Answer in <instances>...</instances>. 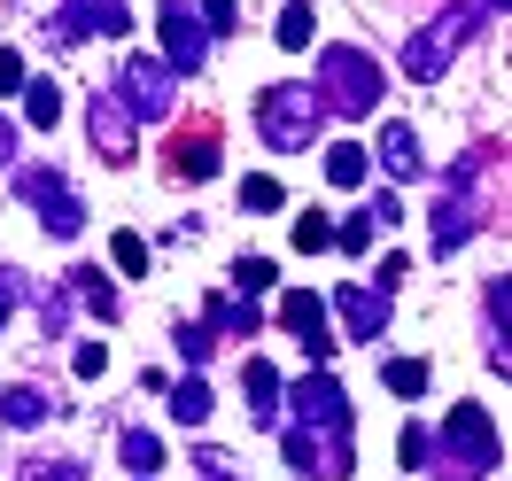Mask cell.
I'll return each instance as SVG.
<instances>
[{
	"label": "cell",
	"mask_w": 512,
	"mask_h": 481,
	"mask_svg": "<svg viewBox=\"0 0 512 481\" xmlns=\"http://www.w3.org/2000/svg\"><path fill=\"white\" fill-rule=\"evenodd\" d=\"M381 381L396 388V396H419V388H427V365H419V357H388Z\"/></svg>",
	"instance_id": "cell-25"
},
{
	"label": "cell",
	"mask_w": 512,
	"mask_h": 481,
	"mask_svg": "<svg viewBox=\"0 0 512 481\" xmlns=\"http://www.w3.org/2000/svg\"><path fill=\"white\" fill-rule=\"evenodd\" d=\"M16 295H24V272H0V326H8V311H16Z\"/></svg>",
	"instance_id": "cell-38"
},
{
	"label": "cell",
	"mask_w": 512,
	"mask_h": 481,
	"mask_svg": "<svg viewBox=\"0 0 512 481\" xmlns=\"http://www.w3.org/2000/svg\"><path fill=\"white\" fill-rule=\"evenodd\" d=\"M156 24H163V55H171V78H179V70H202V55H210V32H202V16H194L187 0H163L156 8Z\"/></svg>",
	"instance_id": "cell-10"
},
{
	"label": "cell",
	"mask_w": 512,
	"mask_h": 481,
	"mask_svg": "<svg viewBox=\"0 0 512 481\" xmlns=\"http://www.w3.org/2000/svg\"><path fill=\"white\" fill-rule=\"evenodd\" d=\"M311 94H326L319 109H334V117H373L381 109V63L357 55V47H319V86Z\"/></svg>",
	"instance_id": "cell-4"
},
{
	"label": "cell",
	"mask_w": 512,
	"mask_h": 481,
	"mask_svg": "<svg viewBox=\"0 0 512 481\" xmlns=\"http://www.w3.org/2000/svg\"><path fill=\"white\" fill-rule=\"evenodd\" d=\"M241 388H249V419H256V427H280V373H272L264 357L241 365Z\"/></svg>",
	"instance_id": "cell-15"
},
{
	"label": "cell",
	"mask_w": 512,
	"mask_h": 481,
	"mask_svg": "<svg viewBox=\"0 0 512 481\" xmlns=\"http://www.w3.org/2000/svg\"><path fill=\"white\" fill-rule=\"evenodd\" d=\"M24 117H32L39 132L63 125V86H55V78H24Z\"/></svg>",
	"instance_id": "cell-18"
},
{
	"label": "cell",
	"mask_w": 512,
	"mask_h": 481,
	"mask_svg": "<svg viewBox=\"0 0 512 481\" xmlns=\"http://www.w3.org/2000/svg\"><path fill=\"white\" fill-rule=\"evenodd\" d=\"M16 156V125H8V109H0V163Z\"/></svg>",
	"instance_id": "cell-39"
},
{
	"label": "cell",
	"mask_w": 512,
	"mask_h": 481,
	"mask_svg": "<svg viewBox=\"0 0 512 481\" xmlns=\"http://www.w3.org/2000/svg\"><path fill=\"white\" fill-rule=\"evenodd\" d=\"M109 257H117V272H132V280H140V272H148V241H140V233H117V241H109Z\"/></svg>",
	"instance_id": "cell-28"
},
{
	"label": "cell",
	"mask_w": 512,
	"mask_h": 481,
	"mask_svg": "<svg viewBox=\"0 0 512 481\" xmlns=\"http://www.w3.org/2000/svg\"><path fill=\"white\" fill-rule=\"evenodd\" d=\"M8 94H24V55L16 47H0V101Z\"/></svg>",
	"instance_id": "cell-35"
},
{
	"label": "cell",
	"mask_w": 512,
	"mask_h": 481,
	"mask_svg": "<svg viewBox=\"0 0 512 481\" xmlns=\"http://www.w3.org/2000/svg\"><path fill=\"white\" fill-rule=\"evenodd\" d=\"M117 101H125L132 125H163L171 101H179V78H171L156 55H125V70H117Z\"/></svg>",
	"instance_id": "cell-7"
},
{
	"label": "cell",
	"mask_w": 512,
	"mask_h": 481,
	"mask_svg": "<svg viewBox=\"0 0 512 481\" xmlns=\"http://www.w3.org/2000/svg\"><path fill=\"white\" fill-rule=\"evenodd\" d=\"M272 280H280V264H272V257H241V264H233V288L249 295V303L272 288Z\"/></svg>",
	"instance_id": "cell-24"
},
{
	"label": "cell",
	"mask_w": 512,
	"mask_h": 481,
	"mask_svg": "<svg viewBox=\"0 0 512 481\" xmlns=\"http://www.w3.org/2000/svg\"><path fill=\"white\" fill-rule=\"evenodd\" d=\"M233 16H241V0H202V32H233Z\"/></svg>",
	"instance_id": "cell-36"
},
{
	"label": "cell",
	"mask_w": 512,
	"mask_h": 481,
	"mask_svg": "<svg viewBox=\"0 0 512 481\" xmlns=\"http://www.w3.org/2000/svg\"><path fill=\"white\" fill-rule=\"evenodd\" d=\"M481 16H489L481 0H458V8H443L427 32H412V47H404V70H412L419 86H435V78H443V63L458 55V47H466V32H474Z\"/></svg>",
	"instance_id": "cell-6"
},
{
	"label": "cell",
	"mask_w": 512,
	"mask_h": 481,
	"mask_svg": "<svg viewBox=\"0 0 512 481\" xmlns=\"http://www.w3.org/2000/svg\"><path fill=\"white\" fill-rule=\"evenodd\" d=\"M295 249H311V257H319V249H334V225H326L319 210H311V218H295Z\"/></svg>",
	"instance_id": "cell-32"
},
{
	"label": "cell",
	"mask_w": 512,
	"mask_h": 481,
	"mask_svg": "<svg viewBox=\"0 0 512 481\" xmlns=\"http://www.w3.org/2000/svg\"><path fill=\"white\" fill-rule=\"evenodd\" d=\"M70 365H78L86 381H101V373H109V350H101V342H78V357H70Z\"/></svg>",
	"instance_id": "cell-37"
},
{
	"label": "cell",
	"mask_w": 512,
	"mask_h": 481,
	"mask_svg": "<svg viewBox=\"0 0 512 481\" xmlns=\"http://www.w3.org/2000/svg\"><path fill=\"white\" fill-rule=\"evenodd\" d=\"M117 32H132V8H125V0H63L47 39L70 47V39H117Z\"/></svg>",
	"instance_id": "cell-9"
},
{
	"label": "cell",
	"mask_w": 512,
	"mask_h": 481,
	"mask_svg": "<svg viewBox=\"0 0 512 481\" xmlns=\"http://www.w3.org/2000/svg\"><path fill=\"white\" fill-rule=\"evenodd\" d=\"M117 450H125L132 481H148V474H156V466H163V443H156V435H148V427H125V443H117Z\"/></svg>",
	"instance_id": "cell-20"
},
{
	"label": "cell",
	"mask_w": 512,
	"mask_h": 481,
	"mask_svg": "<svg viewBox=\"0 0 512 481\" xmlns=\"http://www.w3.org/2000/svg\"><path fill=\"white\" fill-rule=\"evenodd\" d=\"M256 132H264L280 156L311 148V140H319V94H311L303 78H280V86H264V94H256Z\"/></svg>",
	"instance_id": "cell-5"
},
{
	"label": "cell",
	"mask_w": 512,
	"mask_h": 481,
	"mask_svg": "<svg viewBox=\"0 0 512 481\" xmlns=\"http://www.w3.org/2000/svg\"><path fill=\"white\" fill-rule=\"evenodd\" d=\"M210 404H218V396H210V381H202V373H187V381L171 388V419H179V427H202V419H210Z\"/></svg>",
	"instance_id": "cell-17"
},
{
	"label": "cell",
	"mask_w": 512,
	"mask_h": 481,
	"mask_svg": "<svg viewBox=\"0 0 512 481\" xmlns=\"http://www.w3.org/2000/svg\"><path fill=\"white\" fill-rule=\"evenodd\" d=\"M280 443H288L295 474H311V481L350 474V396L326 365H311L295 388H280Z\"/></svg>",
	"instance_id": "cell-1"
},
{
	"label": "cell",
	"mask_w": 512,
	"mask_h": 481,
	"mask_svg": "<svg viewBox=\"0 0 512 481\" xmlns=\"http://www.w3.org/2000/svg\"><path fill=\"white\" fill-rule=\"evenodd\" d=\"M210 319H218L225 334H241V342H249V334H256V303H210Z\"/></svg>",
	"instance_id": "cell-30"
},
{
	"label": "cell",
	"mask_w": 512,
	"mask_h": 481,
	"mask_svg": "<svg viewBox=\"0 0 512 481\" xmlns=\"http://www.w3.org/2000/svg\"><path fill=\"white\" fill-rule=\"evenodd\" d=\"M16 194H24V202L39 210V225H47V233H63V241L86 225V202H78V187H70L63 171H47V163H24V171H16Z\"/></svg>",
	"instance_id": "cell-8"
},
{
	"label": "cell",
	"mask_w": 512,
	"mask_h": 481,
	"mask_svg": "<svg viewBox=\"0 0 512 481\" xmlns=\"http://www.w3.org/2000/svg\"><path fill=\"white\" fill-rule=\"evenodd\" d=\"M280 326H288L295 342L311 350V365H326V357H334V342H326V303H319L311 288H288V295H280Z\"/></svg>",
	"instance_id": "cell-11"
},
{
	"label": "cell",
	"mask_w": 512,
	"mask_h": 481,
	"mask_svg": "<svg viewBox=\"0 0 512 481\" xmlns=\"http://www.w3.org/2000/svg\"><path fill=\"white\" fill-rule=\"evenodd\" d=\"M194 474H202V481H241V466H233V450L202 443V450H194Z\"/></svg>",
	"instance_id": "cell-29"
},
{
	"label": "cell",
	"mask_w": 512,
	"mask_h": 481,
	"mask_svg": "<svg viewBox=\"0 0 512 481\" xmlns=\"http://www.w3.org/2000/svg\"><path fill=\"white\" fill-rule=\"evenodd\" d=\"M373 233H381V225H373L365 210H357V218H342V225H334V249H350V257H365V249H373Z\"/></svg>",
	"instance_id": "cell-26"
},
{
	"label": "cell",
	"mask_w": 512,
	"mask_h": 481,
	"mask_svg": "<svg viewBox=\"0 0 512 481\" xmlns=\"http://www.w3.org/2000/svg\"><path fill=\"white\" fill-rule=\"evenodd\" d=\"M288 194H280V179H264V171H249L241 179V210H280Z\"/></svg>",
	"instance_id": "cell-27"
},
{
	"label": "cell",
	"mask_w": 512,
	"mask_h": 481,
	"mask_svg": "<svg viewBox=\"0 0 512 481\" xmlns=\"http://www.w3.org/2000/svg\"><path fill=\"white\" fill-rule=\"evenodd\" d=\"M381 163L396 171V179H419V163H427L419 156V132L412 125H381Z\"/></svg>",
	"instance_id": "cell-16"
},
{
	"label": "cell",
	"mask_w": 512,
	"mask_h": 481,
	"mask_svg": "<svg viewBox=\"0 0 512 481\" xmlns=\"http://www.w3.org/2000/svg\"><path fill=\"white\" fill-rule=\"evenodd\" d=\"M70 280H78V295H86V311H94V319H117V311H125V303H117V288H109V272H101V264H86V272H70Z\"/></svg>",
	"instance_id": "cell-19"
},
{
	"label": "cell",
	"mask_w": 512,
	"mask_h": 481,
	"mask_svg": "<svg viewBox=\"0 0 512 481\" xmlns=\"http://www.w3.org/2000/svg\"><path fill=\"white\" fill-rule=\"evenodd\" d=\"M427 458H435L427 474H443V481H481L489 466H505V443H497V427H489L481 404H450L443 450H427Z\"/></svg>",
	"instance_id": "cell-2"
},
{
	"label": "cell",
	"mask_w": 512,
	"mask_h": 481,
	"mask_svg": "<svg viewBox=\"0 0 512 481\" xmlns=\"http://www.w3.org/2000/svg\"><path fill=\"white\" fill-rule=\"evenodd\" d=\"M47 412H55V404H47L39 388H8V396H0V419H8V427H39Z\"/></svg>",
	"instance_id": "cell-22"
},
{
	"label": "cell",
	"mask_w": 512,
	"mask_h": 481,
	"mask_svg": "<svg viewBox=\"0 0 512 481\" xmlns=\"http://www.w3.org/2000/svg\"><path fill=\"white\" fill-rule=\"evenodd\" d=\"M218 125H194V132H179V140H171V171H179V179H218Z\"/></svg>",
	"instance_id": "cell-14"
},
{
	"label": "cell",
	"mask_w": 512,
	"mask_h": 481,
	"mask_svg": "<svg viewBox=\"0 0 512 481\" xmlns=\"http://www.w3.org/2000/svg\"><path fill=\"white\" fill-rule=\"evenodd\" d=\"M326 179H334V187H365V148H357V140H334V148H326Z\"/></svg>",
	"instance_id": "cell-21"
},
{
	"label": "cell",
	"mask_w": 512,
	"mask_h": 481,
	"mask_svg": "<svg viewBox=\"0 0 512 481\" xmlns=\"http://www.w3.org/2000/svg\"><path fill=\"white\" fill-rule=\"evenodd\" d=\"M280 47H311V39H319V16H311V0H288V8H280Z\"/></svg>",
	"instance_id": "cell-23"
},
{
	"label": "cell",
	"mask_w": 512,
	"mask_h": 481,
	"mask_svg": "<svg viewBox=\"0 0 512 481\" xmlns=\"http://www.w3.org/2000/svg\"><path fill=\"white\" fill-rule=\"evenodd\" d=\"M86 132H94V156L101 163H132V117H125V101H117V94H94Z\"/></svg>",
	"instance_id": "cell-12"
},
{
	"label": "cell",
	"mask_w": 512,
	"mask_h": 481,
	"mask_svg": "<svg viewBox=\"0 0 512 481\" xmlns=\"http://www.w3.org/2000/svg\"><path fill=\"white\" fill-rule=\"evenodd\" d=\"M334 311H342V326H350V342H381L388 334V295L365 288V280H350V288L334 295Z\"/></svg>",
	"instance_id": "cell-13"
},
{
	"label": "cell",
	"mask_w": 512,
	"mask_h": 481,
	"mask_svg": "<svg viewBox=\"0 0 512 481\" xmlns=\"http://www.w3.org/2000/svg\"><path fill=\"white\" fill-rule=\"evenodd\" d=\"M396 450H404V466H427V450H435V435H427V427L412 419V427H404V443H396Z\"/></svg>",
	"instance_id": "cell-34"
},
{
	"label": "cell",
	"mask_w": 512,
	"mask_h": 481,
	"mask_svg": "<svg viewBox=\"0 0 512 481\" xmlns=\"http://www.w3.org/2000/svg\"><path fill=\"white\" fill-rule=\"evenodd\" d=\"M481 187H489V148H474V156H458L450 163V179L443 194H435V257H450V249H466L481 233Z\"/></svg>",
	"instance_id": "cell-3"
},
{
	"label": "cell",
	"mask_w": 512,
	"mask_h": 481,
	"mask_svg": "<svg viewBox=\"0 0 512 481\" xmlns=\"http://www.w3.org/2000/svg\"><path fill=\"white\" fill-rule=\"evenodd\" d=\"M16 481H86V474H78L70 458H24V474H16Z\"/></svg>",
	"instance_id": "cell-31"
},
{
	"label": "cell",
	"mask_w": 512,
	"mask_h": 481,
	"mask_svg": "<svg viewBox=\"0 0 512 481\" xmlns=\"http://www.w3.org/2000/svg\"><path fill=\"white\" fill-rule=\"evenodd\" d=\"M210 350H218V334H210V326H179V357H187V365H202Z\"/></svg>",
	"instance_id": "cell-33"
}]
</instances>
